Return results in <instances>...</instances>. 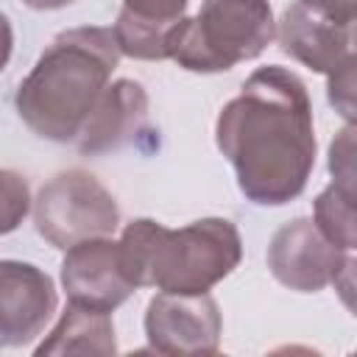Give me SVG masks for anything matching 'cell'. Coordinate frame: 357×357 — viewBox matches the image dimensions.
Segmentation results:
<instances>
[{
	"label": "cell",
	"instance_id": "obj_1",
	"mask_svg": "<svg viewBox=\"0 0 357 357\" xmlns=\"http://www.w3.org/2000/svg\"><path fill=\"white\" fill-rule=\"evenodd\" d=\"M215 142L251 204L282 206L298 198L315 167L312 103L304 81L282 64L254 70L220 109Z\"/></svg>",
	"mask_w": 357,
	"mask_h": 357
},
{
	"label": "cell",
	"instance_id": "obj_2",
	"mask_svg": "<svg viewBox=\"0 0 357 357\" xmlns=\"http://www.w3.org/2000/svg\"><path fill=\"white\" fill-rule=\"evenodd\" d=\"M120 56L112 28L81 25L61 31L17 86L20 120L42 139L73 142Z\"/></svg>",
	"mask_w": 357,
	"mask_h": 357
},
{
	"label": "cell",
	"instance_id": "obj_3",
	"mask_svg": "<svg viewBox=\"0 0 357 357\" xmlns=\"http://www.w3.org/2000/svg\"><path fill=\"white\" fill-rule=\"evenodd\" d=\"M117 245L131 282L159 293H209L243 259L240 231L226 218H201L181 229L137 218Z\"/></svg>",
	"mask_w": 357,
	"mask_h": 357
},
{
	"label": "cell",
	"instance_id": "obj_4",
	"mask_svg": "<svg viewBox=\"0 0 357 357\" xmlns=\"http://www.w3.org/2000/svg\"><path fill=\"white\" fill-rule=\"evenodd\" d=\"M276 36L268 0H204L170 33L167 59L190 73H226L257 59Z\"/></svg>",
	"mask_w": 357,
	"mask_h": 357
},
{
	"label": "cell",
	"instance_id": "obj_5",
	"mask_svg": "<svg viewBox=\"0 0 357 357\" xmlns=\"http://www.w3.org/2000/svg\"><path fill=\"white\" fill-rule=\"evenodd\" d=\"M31 209L36 231L61 251L81 240L112 237L120 226V206L114 195L81 167L61 170L42 184Z\"/></svg>",
	"mask_w": 357,
	"mask_h": 357
},
{
	"label": "cell",
	"instance_id": "obj_6",
	"mask_svg": "<svg viewBox=\"0 0 357 357\" xmlns=\"http://www.w3.org/2000/svg\"><path fill=\"white\" fill-rule=\"evenodd\" d=\"M354 265V254L329 243L312 218H293L276 229L268 245V268L273 279L298 293H318L335 284L343 268Z\"/></svg>",
	"mask_w": 357,
	"mask_h": 357
},
{
	"label": "cell",
	"instance_id": "obj_7",
	"mask_svg": "<svg viewBox=\"0 0 357 357\" xmlns=\"http://www.w3.org/2000/svg\"><path fill=\"white\" fill-rule=\"evenodd\" d=\"M223 318L209 293H156L145 310L148 349L159 354H215Z\"/></svg>",
	"mask_w": 357,
	"mask_h": 357
},
{
	"label": "cell",
	"instance_id": "obj_8",
	"mask_svg": "<svg viewBox=\"0 0 357 357\" xmlns=\"http://www.w3.org/2000/svg\"><path fill=\"white\" fill-rule=\"evenodd\" d=\"M61 287L70 304L98 312L117 310L137 290L123 268L120 245L112 237H92L70 245L61 259Z\"/></svg>",
	"mask_w": 357,
	"mask_h": 357
},
{
	"label": "cell",
	"instance_id": "obj_9",
	"mask_svg": "<svg viewBox=\"0 0 357 357\" xmlns=\"http://www.w3.org/2000/svg\"><path fill=\"white\" fill-rule=\"evenodd\" d=\"M53 279L33 262L0 259V346L36 340L56 312Z\"/></svg>",
	"mask_w": 357,
	"mask_h": 357
},
{
	"label": "cell",
	"instance_id": "obj_10",
	"mask_svg": "<svg viewBox=\"0 0 357 357\" xmlns=\"http://www.w3.org/2000/svg\"><path fill=\"white\" fill-rule=\"evenodd\" d=\"M148 131V92L139 81L117 78L106 84L98 95L92 112L86 114L75 148L86 156H100L134 145Z\"/></svg>",
	"mask_w": 357,
	"mask_h": 357
},
{
	"label": "cell",
	"instance_id": "obj_11",
	"mask_svg": "<svg viewBox=\"0 0 357 357\" xmlns=\"http://www.w3.org/2000/svg\"><path fill=\"white\" fill-rule=\"evenodd\" d=\"M276 36L290 59L321 75H332L354 59V25L329 20L301 0L282 11Z\"/></svg>",
	"mask_w": 357,
	"mask_h": 357
},
{
	"label": "cell",
	"instance_id": "obj_12",
	"mask_svg": "<svg viewBox=\"0 0 357 357\" xmlns=\"http://www.w3.org/2000/svg\"><path fill=\"white\" fill-rule=\"evenodd\" d=\"M114 351H117V340H114L112 315L89 310V307H78V304H67L59 324L33 349L36 357H53V354H100V357H109Z\"/></svg>",
	"mask_w": 357,
	"mask_h": 357
},
{
	"label": "cell",
	"instance_id": "obj_13",
	"mask_svg": "<svg viewBox=\"0 0 357 357\" xmlns=\"http://www.w3.org/2000/svg\"><path fill=\"white\" fill-rule=\"evenodd\" d=\"M312 220L321 234L343 251L354 254L357 245V223H354V192L340 184H329L312 204Z\"/></svg>",
	"mask_w": 357,
	"mask_h": 357
},
{
	"label": "cell",
	"instance_id": "obj_14",
	"mask_svg": "<svg viewBox=\"0 0 357 357\" xmlns=\"http://www.w3.org/2000/svg\"><path fill=\"white\" fill-rule=\"evenodd\" d=\"M31 204L28 181L14 170L0 167V234L14 231L31 212Z\"/></svg>",
	"mask_w": 357,
	"mask_h": 357
},
{
	"label": "cell",
	"instance_id": "obj_15",
	"mask_svg": "<svg viewBox=\"0 0 357 357\" xmlns=\"http://www.w3.org/2000/svg\"><path fill=\"white\" fill-rule=\"evenodd\" d=\"M190 0H123V14L139 20V22H151V25H162V28H173L184 11H187Z\"/></svg>",
	"mask_w": 357,
	"mask_h": 357
},
{
	"label": "cell",
	"instance_id": "obj_16",
	"mask_svg": "<svg viewBox=\"0 0 357 357\" xmlns=\"http://www.w3.org/2000/svg\"><path fill=\"white\" fill-rule=\"evenodd\" d=\"M329 173L335 178V184L354 192V123H346V128L332 139Z\"/></svg>",
	"mask_w": 357,
	"mask_h": 357
},
{
	"label": "cell",
	"instance_id": "obj_17",
	"mask_svg": "<svg viewBox=\"0 0 357 357\" xmlns=\"http://www.w3.org/2000/svg\"><path fill=\"white\" fill-rule=\"evenodd\" d=\"M326 78H329V103L346 123H354V59Z\"/></svg>",
	"mask_w": 357,
	"mask_h": 357
},
{
	"label": "cell",
	"instance_id": "obj_18",
	"mask_svg": "<svg viewBox=\"0 0 357 357\" xmlns=\"http://www.w3.org/2000/svg\"><path fill=\"white\" fill-rule=\"evenodd\" d=\"M301 3H307L310 8H315L318 14H324L329 20L346 22V25H354V20H357V0H301Z\"/></svg>",
	"mask_w": 357,
	"mask_h": 357
},
{
	"label": "cell",
	"instance_id": "obj_19",
	"mask_svg": "<svg viewBox=\"0 0 357 357\" xmlns=\"http://www.w3.org/2000/svg\"><path fill=\"white\" fill-rule=\"evenodd\" d=\"M11 47H14V31H11L8 17L0 11V70L8 64V59H11Z\"/></svg>",
	"mask_w": 357,
	"mask_h": 357
},
{
	"label": "cell",
	"instance_id": "obj_20",
	"mask_svg": "<svg viewBox=\"0 0 357 357\" xmlns=\"http://www.w3.org/2000/svg\"><path fill=\"white\" fill-rule=\"evenodd\" d=\"M28 8H36V11H56V8H64L75 0H22Z\"/></svg>",
	"mask_w": 357,
	"mask_h": 357
}]
</instances>
